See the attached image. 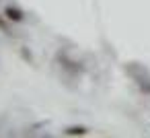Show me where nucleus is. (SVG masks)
Returning a JSON list of instances; mask_svg holds the SVG:
<instances>
[{
    "instance_id": "nucleus-2",
    "label": "nucleus",
    "mask_w": 150,
    "mask_h": 138,
    "mask_svg": "<svg viewBox=\"0 0 150 138\" xmlns=\"http://www.w3.org/2000/svg\"><path fill=\"white\" fill-rule=\"evenodd\" d=\"M64 134H70V136H80V134H86V128L74 126V128H68V130H64Z\"/></svg>"
},
{
    "instance_id": "nucleus-1",
    "label": "nucleus",
    "mask_w": 150,
    "mask_h": 138,
    "mask_svg": "<svg viewBox=\"0 0 150 138\" xmlns=\"http://www.w3.org/2000/svg\"><path fill=\"white\" fill-rule=\"evenodd\" d=\"M6 17L13 19V21H21V19H23V13L17 11V9H11V6H8V9H6Z\"/></svg>"
}]
</instances>
